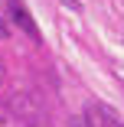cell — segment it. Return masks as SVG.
<instances>
[{
  "instance_id": "cell-2",
  "label": "cell",
  "mask_w": 124,
  "mask_h": 127,
  "mask_svg": "<svg viewBox=\"0 0 124 127\" xmlns=\"http://www.w3.org/2000/svg\"><path fill=\"white\" fill-rule=\"evenodd\" d=\"M0 39H10V26H7L3 16H0Z\"/></svg>"
},
{
  "instance_id": "cell-1",
  "label": "cell",
  "mask_w": 124,
  "mask_h": 127,
  "mask_svg": "<svg viewBox=\"0 0 124 127\" xmlns=\"http://www.w3.org/2000/svg\"><path fill=\"white\" fill-rule=\"evenodd\" d=\"M10 16H13V23L26 33V36H33V39H42L39 36V26L33 23V16H30V10H26V3H20V0H10Z\"/></svg>"
},
{
  "instance_id": "cell-3",
  "label": "cell",
  "mask_w": 124,
  "mask_h": 127,
  "mask_svg": "<svg viewBox=\"0 0 124 127\" xmlns=\"http://www.w3.org/2000/svg\"><path fill=\"white\" fill-rule=\"evenodd\" d=\"M0 82H3V65H0Z\"/></svg>"
}]
</instances>
